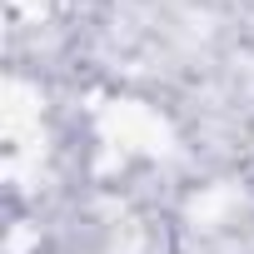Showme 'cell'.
Here are the masks:
<instances>
[]
</instances>
